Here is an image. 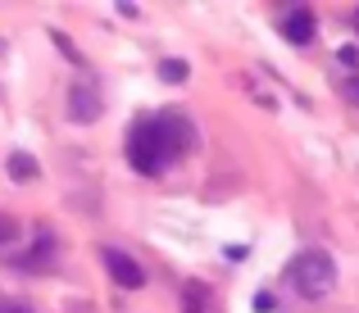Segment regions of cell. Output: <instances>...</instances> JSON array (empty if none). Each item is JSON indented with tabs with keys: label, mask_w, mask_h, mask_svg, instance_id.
I'll use <instances>...</instances> for the list:
<instances>
[{
	"label": "cell",
	"mask_w": 359,
	"mask_h": 313,
	"mask_svg": "<svg viewBox=\"0 0 359 313\" xmlns=\"http://www.w3.org/2000/svg\"><path fill=\"white\" fill-rule=\"evenodd\" d=\"M46 263H50V236L41 232V250H32V254H23L18 259V268H27V272H41Z\"/></svg>",
	"instance_id": "cell-6"
},
{
	"label": "cell",
	"mask_w": 359,
	"mask_h": 313,
	"mask_svg": "<svg viewBox=\"0 0 359 313\" xmlns=\"http://www.w3.org/2000/svg\"><path fill=\"white\" fill-rule=\"evenodd\" d=\"M287 277L305 300H323L327 291L337 286V263H332L327 250H300L296 259L287 263Z\"/></svg>",
	"instance_id": "cell-2"
},
{
	"label": "cell",
	"mask_w": 359,
	"mask_h": 313,
	"mask_svg": "<svg viewBox=\"0 0 359 313\" xmlns=\"http://www.w3.org/2000/svg\"><path fill=\"white\" fill-rule=\"evenodd\" d=\"M282 32H287V41H296V46H309V36H314V14H309L305 5L287 9V18H282Z\"/></svg>",
	"instance_id": "cell-5"
},
{
	"label": "cell",
	"mask_w": 359,
	"mask_h": 313,
	"mask_svg": "<svg viewBox=\"0 0 359 313\" xmlns=\"http://www.w3.org/2000/svg\"><path fill=\"white\" fill-rule=\"evenodd\" d=\"M341 64H359V46H341Z\"/></svg>",
	"instance_id": "cell-10"
},
{
	"label": "cell",
	"mask_w": 359,
	"mask_h": 313,
	"mask_svg": "<svg viewBox=\"0 0 359 313\" xmlns=\"http://www.w3.org/2000/svg\"><path fill=\"white\" fill-rule=\"evenodd\" d=\"M14 236H18V223H14L9 214H0V245H9Z\"/></svg>",
	"instance_id": "cell-9"
},
{
	"label": "cell",
	"mask_w": 359,
	"mask_h": 313,
	"mask_svg": "<svg viewBox=\"0 0 359 313\" xmlns=\"http://www.w3.org/2000/svg\"><path fill=\"white\" fill-rule=\"evenodd\" d=\"M346 100H351V104H359V78H351V82H346Z\"/></svg>",
	"instance_id": "cell-11"
},
{
	"label": "cell",
	"mask_w": 359,
	"mask_h": 313,
	"mask_svg": "<svg viewBox=\"0 0 359 313\" xmlns=\"http://www.w3.org/2000/svg\"><path fill=\"white\" fill-rule=\"evenodd\" d=\"M69 118L73 123H96L100 118V96L91 82H78V87H69Z\"/></svg>",
	"instance_id": "cell-4"
},
{
	"label": "cell",
	"mask_w": 359,
	"mask_h": 313,
	"mask_svg": "<svg viewBox=\"0 0 359 313\" xmlns=\"http://www.w3.org/2000/svg\"><path fill=\"white\" fill-rule=\"evenodd\" d=\"M159 78H164V82H182L187 78V64L182 60H164V64H159Z\"/></svg>",
	"instance_id": "cell-8"
},
{
	"label": "cell",
	"mask_w": 359,
	"mask_h": 313,
	"mask_svg": "<svg viewBox=\"0 0 359 313\" xmlns=\"http://www.w3.org/2000/svg\"><path fill=\"white\" fill-rule=\"evenodd\" d=\"M105 268H109V277L118 281L123 291H137V286H146V268H141L132 254H123V250H114V245H105Z\"/></svg>",
	"instance_id": "cell-3"
},
{
	"label": "cell",
	"mask_w": 359,
	"mask_h": 313,
	"mask_svg": "<svg viewBox=\"0 0 359 313\" xmlns=\"http://www.w3.org/2000/svg\"><path fill=\"white\" fill-rule=\"evenodd\" d=\"M355 27H359V9H355Z\"/></svg>",
	"instance_id": "cell-13"
},
{
	"label": "cell",
	"mask_w": 359,
	"mask_h": 313,
	"mask_svg": "<svg viewBox=\"0 0 359 313\" xmlns=\"http://www.w3.org/2000/svg\"><path fill=\"white\" fill-rule=\"evenodd\" d=\"M9 177H14V182H32V177H36V164L27 155H9Z\"/></svg>",
	"instance_id": "cell-7"
},
{
	"label": "cell",
	"mask_w": 359,
	"mask_h": 313,
	"mask_svg": "<svg viewBox=\"0 0 359 313\" xmlns=\"http://www.w3.org/2000/svg\"><path fill=\"white\" fill-rule=\"evenodd\" d=\"M0 313H32L27 305H0Z\"/></svg>",
	"instance_id": "cell-12"
},
{
	"label": "cell",
	"mask_w": 359,
	"mask_h": 313,
	"mask_svg": "<svg viewBox=\"0 0 359 313\" xmlns=\"http://www.w3.org/2000/svg\"><path fill=\"white\" fill-rule=\"evenodd\" d=\"M196 146V132L187 118H177V113H159V118H141L137 127H132L128 137V159L137 173L155 177L168 168V159H177L182 150Z\"/></svg>",
	"instance_id": "cell-1"
}]
</instances>
